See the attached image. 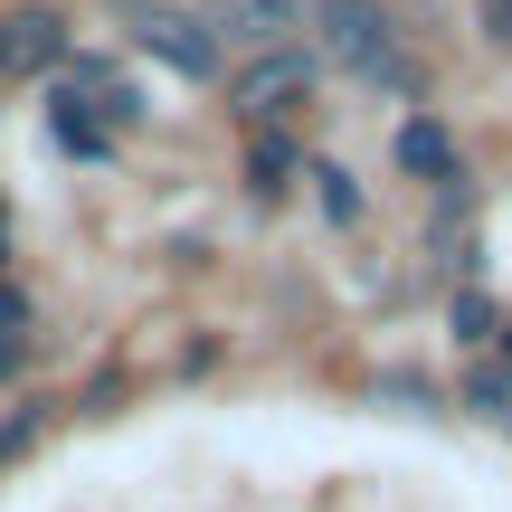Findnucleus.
I'll list each match as a JSON object with an SVG mask.
<instances>
[{
  "mask_svg": "<svg viewBox=\"0 0 512 512\" xmlns=\"http://www.w3.org/2000/svg\"><path fill=\"white\" fill-rule=\"evenodd\" d=\"M313 76H323V57L294 48V38H285V48H256L247 67L228 76V114H238L247 133H275L294 105H313Z\"/></svg>",
  "mask_w": 512,
  "mask_h": 512,
  "instance_id": "obj_1",
  "label": "nucleus"
},
{
  "mask_svg": "<svg viewBox=\"0 0 512 512\" xmlns=\"http://www.w3.org/2000/svg\"><path fill=\"white\" fill-rule=\"evenodd\" d=\"M313 57H332V67H351V76H380L389 57H399V19H389L380 0H323V10H313Z\"/></svg>",
  "mask_w": 512,
  "mask_h": 512,
  "instance_id": "obj_2",
  "label": "nucleus"
},
{
  "mask_svg": "<svg viewBox=\"0 0 512 512\" xmlns=\"http://www.w3.org/2000/svg\"><path fill=\"white\" fill-rule=\"evenodd\" d=\"M200 29L219 38H238V48H285V29H304V10L294 0H200Z\"/></svg>",
  "mask_w": 512,
  "mask_h": 512,
  "instance_id": "obj_3",
  "label": "nucleus"
},
{
  "mask_svg": "<svg viewBox=\"0 0 512 512\" xmlns=\"http://www.w3.org/2000/svg\"><path fill=\"white\" fill-rule=\"evenodd\" d=\"M133 38H143L162 67H181V76H209V67H219V38L200 29V10H143V19H133Z\"/></svg>",
  "mask_w": 512,
  "mask_h": 512,
  "instance_id": "obj_4",
  "label": "nucleus"
},
{
  "mask_svg": "<svg viewBox=\"0 0 512 512\" xmlns=\"http://www.w3.org/2000/svg\"><path fill=\"white\" fill-rule=\"evenodd\" d=\"M0 48H10V76L67 67V10H0Z\"/></svg>",
  "mask_w": 512,
  "mask_h": 512,
  "instance_id": "obj_5",
  "label": "nucleus"
},
{
  "mask_svg": "<svg viewBox=\"0 0 512 512\" xmlns=\"http://www.w3.org/2000/svg\"><path fill=\"white\" fill-rule=\"evenodd\" d=\"M48 133H57L67 152H76V162H105V152H114V133L95 124V105H86V95H67V86L48 95Z\"/></svg>",
  "mask_w": 512,
  "mask_h": 512,
  "instance_id": "obj_6",
  "label": "nucleus"
},
{
  "mask_svg": "<svg viewBox=\"0 0 512 512\" xmlns=\"http://www.w3.org/2000/svg\"><path fill=\"white\" fill-rule=\"evenodd\" d=\"M399 162L418 171V181H456V143H446V124H427V114H418V124L399 133Z\"/></svg>",
  "mask_w": 512,
  "mask_h": 512,
  "instance_id": "obj_7",
  "label": "nucleus"
},
{
  "mask_svg": "<svg viewBox=\"0 0 512 512\" xmlns=\"http://www.w3.org/2000/svg\"><path fill=\"white\" fill-rule=\"evenodd\" d=\"M38 437H48V399H19L10 418H0V465H19Z\"/></svg>",
  "mask_w": 512,
  "mask_h": 512,
  "instance_id": "obj_8",
  "label": "nucleus"
},
{
  "mask_svg": "<svg viewBox=\"0 0 512 512\" xmlns=\"http://www.w3.org/2000/svg\"><path fill=\"white\" fill-rule=\"evenodd\" d=\"M285 171H294V152L275 133H256V190H285Z\"/></svg>",
  "mask_w": 512,
  "mask_h": 512,
  "instance_id": "obj_9",
  "label": "nucleus"
},
{
  "mask_svg": "<svg viewBox=\"0 0 512 512\" xmlns=\"http://www.w3.org/2000/svg\"><path fill=\"white\" fill-rule=\"evenodd\" d=\"M19 370H29V332L0 323V380H19Z\"/></svg>",
  "mask_w": 512,
  "mask_h": 512,
  "instance_id": "obj_10",
  "label": "nucleus"
},
{
  "mask_svg": "<svg viewBox=\"0 0 512 512\" xmlns=\"http://www.w3.org/2000/svg\"><path fill=\"white\" fill-rule=\"evenodd\" d=\"M313 181H323V209H332V219H351V209H361V200H351V181H342V171H313Z\"/></svg>",
  "mask_w": 512,
  "mask_h": 512,
  "instance_id": "obj_11",
  "label": "nucleus"
}]
</instances>
